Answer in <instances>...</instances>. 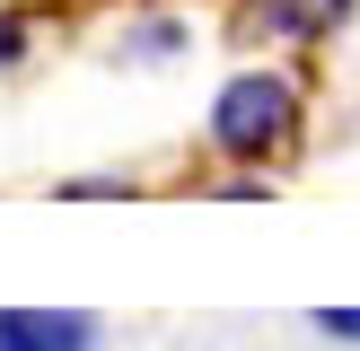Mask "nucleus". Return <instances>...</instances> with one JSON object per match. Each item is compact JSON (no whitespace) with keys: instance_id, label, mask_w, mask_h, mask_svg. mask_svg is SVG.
<instances>
[{"instance_id":"f257e3e1","label":"nucleus","mask_w":360,"mask_h":351,"mask_svg":"<svg viewBox=\"0 0 360 351\" xmlns=\"http://www.w3.org/2000/svg\"><path fill=\"white\" fill-rule=\"evenodd\" d=\"M299 123H308V105H299V79L290 70H229L220 97H211V123L202 140L229 158V167H264V158H281L299 140Z\"/></svg>"},{"instance_id":"f03ea898","label":"nucleus","mask_w":360,"mask_h":351,"mask_svg":"<svg viewBox=\"0 0 360 351\" xmlns=\"http://www.w3.org/2000/svg\"><path fill=\"white\" fill-rule=\"evenodd\" d=\"M0 351H97V316H79V307H0Z\"/></svg>"},{"instance_id":"7ed1b4c3","label":"nucleus","mask_w":360,"mask_h":351,"mask_svg":"<svg viewBox=\"0 0 360 351\" xmlns=\"http://www.w3.org/2000/svg\"><path fill=\"white\" fill-rule=\"evenodd\" d=\"M360 0H255V27L281 35V44H316V35H334Z\"/></svg>"},{"instance_id":"20e7f679","label":"nucleus","mask_w":360,"mask_h":351,"mask_svg":"<svg viewBox=\"0 0 360 351\" xmlns=\"http://www.w3.org/2000/svg\"><path fill=\"white\" fill-rule=\"evenodd\" d=\"M176 44H185V27H176V18H150V27L123 35V62H158V53H176Z\"/></svg>"},{"instance_id":"39448f33","label":"nucleus","mask_w":360,"mask_h":351,"mask_svg":"<svg viewBox=\"0 0 360 351\" xmlns=\"http://www.w3.org/2000/svg\"><path fill=\"white\" fill-rule=\"evenodd\" d=\"M316 333L326 343H360V307H316Z\"/></svg>"},{"instance_id":"423d86ee","label":"nucleus","mask_w":360,"mask_h":351,"mask_svg":"<svg viewBox=\"0 0 360 351\" xmlns=\"http://www.w3.org/2000/svg\"><path fill=\"white\" fill-rule=\"evenodd\" d=\"M18 53H27V27H18V18H0V70H9Z\"/></svg>"}]
</instances>
